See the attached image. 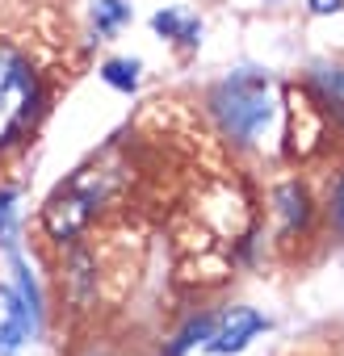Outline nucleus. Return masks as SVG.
Segmentation results:
<instances>
[{
  "instance_id": "15",
  "label": "nucleus",
  "mask_w": 344,
  "mask_h": 356,
  "mask_svg": "<svg viewBox=\"0 0 344 356\" xmlns=\"http://www.w3.org/2000/svg\"><path fill=\"white\" fill-rule=\"evenodd\" d=\"M265 5H281V0H265Z\"/></svg>"
},
{
  "instance_id": "13",
  "label": "nucleus",
  "mask_w": 344,
  "mask_h": 356,
  "mask_svg": "<svg viewBox=\"0 0 344 356\" xmlns=\"http://www.w3.org/2000/svg\"><path fill=\"white\" fill-rule=\"evenodd\" d=\"M327 218H331V227L344 235V176L336 181V189H331V202H327Z\"/></svg>"
},
{
  "instance_id": "10",
  "label": "nucleus",
  "mask_w": 344,
  "mask_h": 356,
  "mask_svg": "<svg viewBox=\"0 0 344 356\" xmlns=\"http://www.w3.org/2000/svg\"><path fill=\"white\" fill-rule=\"evenodd\" d=\"M214 323H219V314H194L177 335H172V343H164V356H185V352H194L198 343H206L210 335H214Z\"/></svg>"
},
{
  "instance_id": "2",
  "label": "nucleus",
  "mask_w": 344,
  "mask_h": 356,
  "mask_svg": "<svg viewBox=\"0 0 344 356\" xmlns=\"http://www.w3.org/2000/svg\"><path fill=\"white\" fill-rule=\"evenodd\" d=\"M42 101L47 92L34 59L13 42H0V155L34 130Z\"/></svg>"
},
{
  "instance_id": "12",
  "label": "nucleus",
  "mask_w": 344,
  "mask_h": 356,
  "mask_svg": "<svg viewBox=\"0 0 344 356\" xmlns=\"http://www.w3.org/2000/svg\"><path fill=\"white\" fill-rule=\"evenodd\" d=\"M17 189L13 185H0V248H17V222H22V214H17Z\"/></svg>"
},
{
  "instance_id": "6",
  "label": "nucleus",
  "mask_w": 344,
  "mask_h": 356,
  "mask_svg": "<svg viewBox=\"0 0 344 356\" xmlns=\"http://www.w3.org/2000/svg\"><path fill=\"white\" fill-rule=\"evenodd\" d=\"M302 84H306V97L315 101V109H319L336 130H344V63L319 59V63L306 67Z\"/></svg>"
},
{
  "instance_id": "14",
  "label": "nucleus",
  "mask_w": 344,
  "mask_h": 356,
  "mask_svg": "<svg viewBox=\"0 0 344 356\" xmlns=\"http://www.w3.org/2000/svg\"><path fill=\"white\" fill-rule=\"evenodd\" d=\"M315 17H327V13H340L344 9V0H311V5H306Z\"/></svg>"
},
{
  "instance_id": "3",
  "label": "nucleus",
  "mask_w": 344,
  "mask_h": 356,
  "mask_svg": "<svg viewBox=\"0 0 344 356\" xmlns=\"http://www.w3.org/2000/svg\"><path fill=\"white\" fill-rule=\"evenodd\" d=\"M109 189H114L109 172H101V168L76 172L72 181L47 202V210H42V231H47L55 243H72L76 235L88 231V222H93V214L101 210V202L109 197Z\"/></svg>"
},
{
  "instance_id": "11",
  "label": "nucleus",
  "mask_w": 344,
  "mask_h": 356,
  "mask_svg": "<svg viewBox=\"0 0 344 356\" xmlns=\"http://www.w3.org/2000/svg\"><path fill=\"white\" fill-rule=\"evenodd\" d=\"M101 80L118 92H134L139 80H143V63L139 59H105L101 63Z\"/></svg>"
},
{
  "instance_id": "7",
  "label": "nucleus",
  "mask_w": 344,
  "mask_h": 356,
  "mask_svg": "<svg viewBox=\"0 0 344 356\" xmlns=\"http://www.w3.org/2000/svg\"><path fill=\"white\" fill-rule=\"evenodd\" d=\"M273 210H277L281 235H298V231H306V222H311V214H315V202H311L306 185L286 181V185L273 193Z\"/></svg>"
},
{
  "instance_id": "1",
  "label": "nucleus",
  "mask_w": 344,
  "mask_h": 356,
  "mask_svg": "<svg viewBox=\"0 0 344 356\" xmlns=\"http://www.w3.org/2000/svg\"><path fill=\"white\" fill-rule=\"evenodd\" d=\"M206 105H210V118H214L219 134H223L231 147L252 151V147L269 134V126H273V118H277V88H273V76H269V72H260V67H240V72L223 76V80L210 88Z\"/></svg>"
},
{
  "instance_id": "4",
  "label": "nucleus",
  "mask_w": 344,
  "mask_h": 356,
  "mask_svg": "<svg viewBox=\"0 0 344 356\" xmlns=\"http://www.w3.org/2000/svg\"><path fill=\"white\" fill-rule=\"evenodd\" d=\"M38 331H42V314H34V306L22 298L13 281L0 285V356H22Z\"/></svg>"
},
{
  "instance_id": "8",
  "label": "nucleus",
  "mask_w": 344,
  "mask_h": 356,
  "mask_svg": "<svg viewBox=\"0 0 344 356\" xmlns=\"http://www.w3.org/2000/svg\"><path fill=\"white\" fill-rule=\"evenodd\" d=\"M151 30L159 34V38H168V42H181V47H202V22L198 17H189V13H181V9H159L155 17H151Z\"/></svg>"
},
{
  "instance_id": "9",
  "label": "nucleus",
  "mask_w": 344,
  "mask_h": 356,
  "mask_svg": "<svg viewBox=\"0 0 344 356\" xmlns=\"http://www.w3.org/2000/svg\"><path fill=\"white\" fill-rule=\"evenodd\" d=\"M134 17L130 9V0H93V9H88V22H93V34L105 42V38H118L126 30V22Z\"/></svg>"
},
{
  "instance_id": "5",
  "label": "nucleus",
  "mask_w": 344,
  "mask_h": 356,
  "mask_svg": "<svg viewBox=\"0 0 344 356\" xmlns=\"http://www.w3.org/2000/svg\"><path fill=\"white\" fill-rule=\"evenodd\" d=\"M260 331H269V318H265L260 310H252V306H231V310L219 314L214 335L206 339V348H210L214 356H235V352H244Z\"/></svg>"
}]
</instances>
